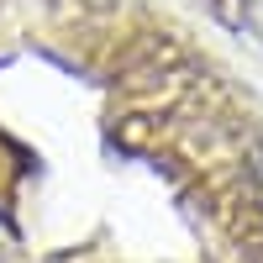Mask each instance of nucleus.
Returning <instances> with one entry per match:
<instances>
[{"instance_id": "obj_1", "label": "nucleus", "mask_w": 263, "mask_h": 263, "mask_svg": "<svg viewBox=\"0 0 263 263\" xmlns=\"http://www.w3.org/2000/svg\"><path fill=\"white\" fill-rule=\"evenodd\" d=\"M221 11H227V21L242 37L263 42V0H221Z\"/></svg>"}]
</instances>
